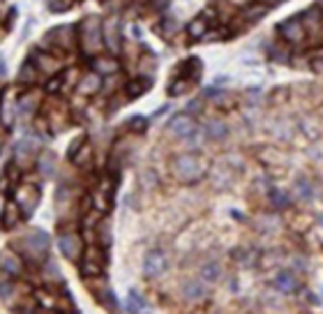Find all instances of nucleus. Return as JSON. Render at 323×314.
<instances>
[{"instance_id":"a878e982","label":"nucleus","mask_w":323,"mask_h":314,"mask_svg":"<svg viewBox=\"0 0 323 314\" xmlns=\"http://www.w3.org/2000/svg\"><path fill=\"white\" fill-rule=\"evenodd\" d=\"M203 33H205V21L203 19H194L192 23H189V35L201 37Z\"/></svg>"},{"instance_id":"20e7f679","label":"nucleus","mask_w":323,"mask_h":314,"mask_svg":"<svg viewBox=\"0 0 323 314\" xmlns=\"http://www.w3.org/2000/svg\"><path fill=\"white\" fill-rule=\"evenodd\" d=\"M58 247L70 261H79L81 254H83V240H81L79 234H65L60 236Z\"/></svg>"},{"instance_id":"c85d7f7f","label":"nucleus","mask_w":323,"mask_h":314,"mask_svg":"<svg viewBox=\"0 0 323 314\" xmlns=\"http://www.w3.org/2000/svg\"><path fill=\"white\" fill-rule=\"evenodd\" d=\"M183 90H187V83H185V81H178V83L171 85V95H180Z\"/></svg>"},{"instance_id":"6e6552de","label":"nucleus","mask_w":323,"mask_h":314,"mask_svg":"<svg viewBox=\"0 0 323 314\" xmlns=\"http://www.w3.org/2000/svg\"><path fill=\"white\" fill-rule=\"evenodd\" d=\"M0 270L5 275H10V277H16V275L23 273V261L12 249H3L0 252Z\"/></svg>"},{"instance_id":"423d86ee","label":"nucleus","mask_w":323,"mask_h":314,"mask_svg":"<svg viewBox=\"0 0 323 314\" xmlns=\"http://www.w3.org/2000/svg\"><path fill=\"white\" fill-rule=\"evenodd\" d=\"M169 132L178 139H189V136L196 134V123L192 120L189 113H180L169 123Z\"/></svg>"},{"instance_id":"bb28decb","label":"nucleus","mask_w":323,"mask_h":314,"mask_svg":"<svg viewBox=\"0 0 323 314\" xmlns=\"http://www.w3.org/2000/svg\"><path fill=\"white\" fill-rule=\"evenodd\" d=\"M143 90H148V83H145V81H134V83H129L127 95L129 97H139Z\"/></svg>"},{"instance_id":"aec40b11","label":"nucleus","mask_w":323,"mask_h":314,"mask_svg":"<svg viewBox=\"0 0 323 314\" xmlns=\"http://www.w3.org/2000/svg\"><path fill=\"white\" fill-rule=\"evenodd\" d=\"M95 70L100 72V74H113L118 70V63L115 60H109V58H97L95 60Z\"/></svg>"},{"instance_id":"c756f323","label":"nucleus","mask_w":323,"mask_h":314,"mask_svg":"<svg viewBox=\"0 0 323 314\" xmlns=\"http://www.w3.org/2000/svg\"><path fill=\"white\" fill-rule=\"evenodd\" d=\"M263 12H266V7H254V10L247 12V16H249V19H261V16H263Z\"/></svg>"},{"instance_id":"72a5a7b5","label":"nucleus","mask_w":323,"mask_h":314,"mask_svg":"<svg viewBox=\"0 0 323 314\" xmlns=\"http://www.w3.org/2000/svg\"><path fill=\"white\" fill-rule=\"evenodd\" d=\"M5 74V63H3V58H0V76Z\"/></svg>"},{"instance_id":"2eb2a0df","label":"nucleus","mask_w":323,"mask_h":314,"mask_svg":"<svg viewBox=\"0 0 323 314\" xmlns=\"http://www.w3.org/2000/svg\"><path fill=\"white\" fill-rule=\"evenodd\" d=\"M100 88H102L100 74H88V76H83V79H81V83H79V93H81V95H95Z\"/></svg>"},{"instance_id":"1a4fd4ad","label":"nucleus","mask_w":323,"mask_h":314,"mask_svg":"<svg viewBox=\"0 0 323 314\" xmlns=\"http://www.w3.org/2000/svg\"><path fill=\"white\" fill-rule=\"evenodd\" d=\"M279 33H282V37L286 42H291V44H298V42L305 40V28H303V21L300 19L284 21V23L279 25Z\"/></svg>"},{"instance_id":"b1692460","label":"nucleus","mask_w":323,"mask_h":314,"mask_svg":"<svg viewBox=\"0 0 323 314\" xmlns=\"http://www.w3.org/2000/svg\"><path fill=\"white\" fill-rule=\"evenodd\" d=\"M19 83H35V67L23 65V70L19 72Z\"/></svg>"},{"instance_id":"f8f14e48","label":"nucleus","mask_w":323,"mask_h":314,"mask_svg":"<svg viewBox=\"0 0 323 314\" xmlns=\"http://www.w3.org/2000/svg\"><path fill=\"white\" fill-rule=\"evenodd\" d=\"M275 287H277L282 294H293V291L298 289V279H296V275L291 273V270H279V273L275 275Z\"/></svg>"},{"instance_id":"f257e3e1","label":"nucleus","mask_w":323,"mask_h":314,"mask_svg":"<svg viewBox=\"0 0 323 314\" xmlns=\"http://www.w3.org/2000/svg\"><path fill=\"white\" fill-rule=\"evenodd\" d=\"M171 169H173V176L180 180V183H196L199 178H203L208 164H205V160H201L199 155L187 153V155L175 157Z\"/></svg>"},{"instance_id":"5701e85b","label":"nucleus","mask_w":323,"mask_h":314,"mask_svg":"<svg viewBox=\"0 0 323 314\" xmlns=\"http://www.w3.org/2000/svg\"><path fill=\"white\" fill-rule=\"evenodd\" d=\"M270 201H273V206L275 208H288V196L284 194V192H279V190H273V194H270Z\"/></svg>"},{"instance_id":"ddd939ff","label":"nucleus","mask_w":323,"mask_h":314,"mask_svg":"<svg viewBox=\"0 0 323 314\" xmlns=\"http://www.w3.org/2000/svg\"><path fill=\"white\" fill-rule=\"evenodd\" d=\"M35 150H37V141L35 139H23V141L16 144L14 155H16V160H19L21 164H28V162L35 157Z\"/></svg>"},{"instance_id":"a211bd4d","label":"nucleus","mask_w":323,"mask_h":314,"mask_svg":"<svg viewBox=\"0 0 323 314\" xmlns=\"http://www.w3.org/2000/svg\"><path fill=\"white\" fill-rule=\"evenodd\" d=\"M35 63H37V67H40V70L49 72V74H53V72H58V70H60V63H58V60L53 58V55H46V53H37Z\"/></svg>"},{"instance_id":"f3484780","label":"nucleus","mask_w":323,"mask_h":314,"mask_svg":"<svg viewBox=\"0 0 323 314\" xmlns=\"http://www.w3.org/2000/svg\"><path fill=\"white\" fill-rule=\"evenodd\" d=\"M37 169H40V174L44 176V178H51L55 171V155L53 153H44L40 157V162H37Z\"/></svg>"},{"instance_id":"7ed1b4c3","label":"nucleus","mask_w":323,"mask_h":314,"mask_svg":"<svg viewBox=\"0 0 323 314\" xmlns=\"http://www.w3.org/2000/svg\"><path fill=\"white\" fill-rule=\"evenodd\" d=\"M40 204V190H37L35 185H21L19 192H16V206L19 210H23V215H33V210L37 208Z\"/></svg>"},{"instance_id":"dca6fc26","label":"nucleus","mask_w":323,"mask_h":314,"mask_svg":"<svg viewBox=\"0 0 323 314\" xmlns=\"http://www.w3.org/2000/svg\"><path fill=\"white\" fill-rule=\"evenodd\" d=\"M205 134H208L213 141H222V139L229 136V127H226L222 120H210V123L205 125Z\"/></svg>"},{"instance_id":"0eeeda50","label":"nucleus","mask_w":323,"mask_h":314,"mask_svg":"<svg viewBox=\"0 0 323 314\" xmlns=\"http://www.w3.org/2000/svg\"><path fill=\"white\" fill-rule=\"evenodd\" d=\"M83 46L95 53L102 46V33H100V19H88L83 23Z\"/></svg>"},{"instance_id":"cd10ccee","label":"nucleus","mask_w":323,"mask_h":314,"mask_svg":"<svg viewBox=\"0 0 323 314\" xmlns=\"http://www.w3.org/2000/svg\"><path fill=\"white\" fill-rule=\"evenodd\" d=\"M129 125H132V130H143V127H145L148 123H145V118L136 116V118H132V123H129Z\"/></svg>"},{"instance_id":"6ab92c4d","label":"nucleus","mask_w":323,"mask_h":314,"mask_svg":"<svg viewBox=\"0 0 323 314\" xmlns=\"http://www.w3.org/2000/svg\"><path fill=\"white\" fill-rule=\"evenodd\" d=\"M296 192L303 201H312L314 199V190H312V183L307 178H298L296 180Z\"/></svg>"},{"instance_id":"473e14b6","label":"nucleus","mask_w":323,"mask_h":314,"mask_svg":"<svg viewBox=\"0 0 323 314\" xmlns=\"http://www.w3.org/2000/svg\"><path fill=\"white\" fill-rule=\"evenodd\" d=\"M263 3H268V5H279V3H284V0H263Z\"/></svg>"},{"instance_id":"393cba45","label":"nucleus","mask_w":323,"mask_h":314,"mask_svg":"<svg viewBox=\"0 0 323 314\" xmlns=\"http://www.w3.org/2000/svg\"><path fill=\"white\" fill-rule=\"evenodd\" d=\"M0 215H5V226L10 229V226H14L16 219H19V208L16 206H7L5 213H0Z\"/></svg>"},{"instance_id":"412c9836","label":"nucleus","mask_w":323,"mask_h":314,"mask_svg":"<svg viewBox=\"0 0 323 314\" xmlns=\"http://www.w3.org/2000/svg\"><path fill=\"white\" fill-rule=\"evenodd\" d=\"M141 307H143V298H141L139 294H136L134 289L127 294V312L129 314H139Z\"/></svg>"},{"instance_id":"4be33fe9","label":"nucleus","mask_w":323,"mask_h":314,"mask_svg":"<svg viewBox=\"0 0 323 314\" xmlns=\"http://www.w3.org/2000/svg\"><path fill=\"white\" fill-rule=\"evenodd\" d=\"M201 277H203L205 282H217L219 279V266L217 264H205L203 268H201Z\"/></svg>"},{"instance_id":"f03ea898","label":"nucleus","mask_w":323,"mask_h":314,"mask_svg":"<svg viewBox=\"0 0 323 314\" xmlns=\"http://www.w3.org/2000/svg\"><path fill=\"white\" fill-rule=\"evenodd\" d=\"M19 247L23 249L30 259H42L46 254V249H49V236L42 229H35L19 240Z\"/></svg>"},{"instance_id":"7c9ffc66","label":"nucleus","mask_w":323,"mask_h":314,"mask_svg":"<svg viewBox=\"0 0 323 314\" xmlns=\"http://www.w3.org/2000/svg\"><path fill=\"white\" fill-rule=\"evenodd\" d=\"M150 5H153L155 10H164V7L169 5V0H150Z\"/></svg>"},{"instance_id":"39448f33","label":"nucleus","mask_w":323,"mask_h":314,"mask_svg":"<svg viewBox=\"0 0 323 314\" xmlns=\"http://www.w3.org/2000/svg\"><path fill=\"white\" fill-rule=\"evenodd\" d=\"M166 266H169V261H166L164 252H159V249H153V252H148L143 259V275L145 277H159V275L166 270Z\"/></svg>"},{"instance_id":"f704fd0d","label":"nucleus","mask_w":323,"mask_h":314,"mask_svg":"<svg viewBox=\"0 0 323 314\" xmlns=\"http://www.w3.org/2000/svg\"><path fill=\"white\" fill-rule=\"evenodd\" d=\"M0 210H3V194H0Z\"/></svg>"},{"instance_id":"4468645a","label":"nucleus","mask_w":323,"mask_h":314,"mask_svg":"<svg viewBox=\"0 0 323 314\" xmlns=\"http://www.w3.org/2000/svg\"><path fill=\"white\" fill-rule=\"evenodd\" d=\"M205 294H208V289L201 282H196V279L185 282V287H183V296L187 300H201V298H205Z\"/></svg>"},{"instance_id":"2f4dec72","label":"nucleus","mask_w":323,"mask_h":314,"mask_svg":"<svg viewBox=\"0 0 323 314\" xmlns=\"http://www.w3.org/2000/svg\"><path fill=\"white\" fill-rule=\"evenodd\" d=\"M60 83H63V81H60V79L51 81V83H49V90H58V88H60Z\"/></svg>"},{"instance_id":"9d476101","label":"nucleus","mask_w":323,"mask_h":314,"mask_svg":"<svg viewBox=\"0 0 323 314\" xmlns=\"http://www.w3.org/2000/svg\"><path fill=\"white\" fill-rule=\"evenodd\" d=\"M81 273L85 275V277H100L102 273H104V259L100 256V252L97 249H90L88 252V259H85V264H83V270Z\"/></svg>"},{"instance_id":"9b49d317","label":"nucleus","mask_w":323,"mask_h":314,"mask_svg":"<svg viewBox=\"0 0 323 314\" xmlns=\"http://www.w3.org/2000/svg\"><path fill=\"white\" fill-rule=\"evenodd\" d=\"M104 44L109 46L111 53H120V33H118V21L111 19L109 23L104 25V35H102Z\"/></svg>"}]
</instances>
